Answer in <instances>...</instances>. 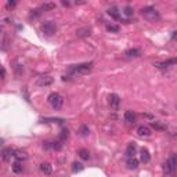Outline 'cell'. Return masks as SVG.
<instances>
[{"mask_svg":"<svg viewBox=\"0 0 177 177\" xmlns=\"http://www.w3.org/2000/svg\"><path fill=\"white\" fill-rule=\"evenodd\" d=\"M151 125H152V127L157 129V130H163V129H165V126H162L159 122H152Z\"/></svg>","mask_w":177,"mask_h":177,"instance_id":"cell-28","label":"cell"},{"mask_svg":"<svg viewBox=\"0 0 177 177\" xmlns=\"http://www.w3.org/2000/svg\"><path fill=\"white\" fill-rule=\"evenodd\" d=\"M13 170H14V173H22L24 168H22V165H21L20 162H17V163L13 165Z\"/></svg>","mask_w":177,"mask_h":177,"instance_id":"cell-24","label":"cell"},{"mask_svg":"<svg viewBox=\"0 0 177 177\" xmlns=\"http://www.w3.org/2000/svg\"><path fill=\"white\" fill-rule=\"evenodd\" d=\"M171 39H173V40H177V31H174V32H173V35H171Z\"/></svg>","mask_w":177,"mask_h":177,"instance_id":"cell-34","label":"cell"},{"mask_svg":"<svg viewBox=\"0 0 177 177\" xmlns=\"http://www.w3.org/2000/svg\"><path fill=\"white\" fill-rule=\"evenodd\" d=\"M68 136H69V131H68V129H62L61 134H60V138L65 140V138H68Z\"/></svg>","mask_w":177,"mask_h":177,"instance_id":"cell-27","label":"cell"},{"mask_svg":"<svg viewBox=\"0 0 177 177\" xmlns=\"http://www.w3.org/2000/svg\"><path fill=\"white\" fill-rule=\"evenodd\" d=\"M108 15L109 17H112L113 20H119L120 18V13H119V10L116 9V7H111V9H108Z\"/></svg>","mask_w":177,"mask_h":177,"instance_id":"cell-11","label":"cell"},{"mask_svg":"<svg viewBox=\"0 0 177 177\" xmlns=\"http://www.w3.org/2000/svg\"><path fill=\"white\" fill-rule=\"evenodd\" d=\"M14 157L17 158L18 160H25L26 158H28V155H26V152H25V151H15Z\"/></svg>","mask_w":177,"mask_h":177,"instance_id":"cell-20","label":"cell"},{"mask_svg":"<svg viewBox=\"0 0 177 177\" xmlns=\"http://www.w3.org/2000/svg\"><path fill=\"white\" fill-rule=\"evenodd\" d=\"M83 165H82V163H79V162H73V165H72V170L73 171H75V173H76V171H82V170H83Z\"/></svg>","mask_w":177,"mask_h":177,"instance_id":"cell-25","label":"cell"},{"mask_svg":"<svg viewBox=\"0 0 177 177\" xmlns=\"http://www.w3.org/2000/svg\"><path fill=\"white\" fill-rule=\"evenodd\" d=\"M90 28H82V29H78V36H80V38H87V36H90Z\"/></svg>","mask_w":177,"mask_h":177,"instance_id":"cell-16","label":"cell"},{"mask_svg":"<svg viewBox=\"0 0 177 177\" xmlns=\"http://www.w3.org/2000/svg\"><path fill=\"white\" fill-rule=\"evenodd\" d=\"M136 144L134 142H130V144L127 145V148H126V157L127 158H133L134 155H136Z\"/></svg>","mask_w":177,"mask_h":177,"instance_id":"cell-9","label":"cell"},{"mask_svg":"<svg viewBox=\"0 0 177 177\" xmlns=\"http://www.w3.org/2000/svg\"><path fill=\"white\" fill-rule=\"evenodd\" d=\"M4 78H6V69H4V67H2V79L4 80Z\"/></svg>","mask_w":177,"mask_h":177,"instance_id":"cell-33","label":"cell"},{"mask_svg":"<svg viewBox=\"0 0 177 177\" xmlns=\"http://www.w3.org/2000/svg\"><path fill=\"white\" fill-rule=\"evenodd\" d=\"M119 26L113 25V24H107V31L108 32H119Z\"/></svg>","mask_w":177,"mask_h":177,"instance_id":"cell-22","label":"cell"},{"mask_svg":"<svg viewBox=\"0 0 177 177\" xmlns=\"http://www.w3.org/2000/svg\"><path fill=\"white\" fill-rule=\"evenodd\" d=\"M126 55H127L129 58H131V57H140V55H141V50H138V49H130V50H127V51H126Z\"/></svg>","mask_w":177,"mask_h":177,"instance_id":"cell-15","label":"cell"},{"mask_svg":"<svg viewBox=\"0 0 177 177\" xmlns=\"http://www.w3.org/2000/svg\"><path fill=\"white\" fill-rule=\"evenodd\" d=\"M7 6H9V7H14L15 6V2H9V3H7Z\"/></svg>","mask_w":177,"mask_h":177,"instance_id":"cell-35","label":"cell"},{"mask_svg":"<svg viewBox=\"0 0 177 177\" xmlns=\"http://www.w3.org/2000/svg\"><path fill=\"white\" fill-rule=\"evenodd\" d=\"M14 154H15V151H13L11 148H4L3 149V152H2V155H3V160H10L11 159V157H14Z\"/></svg>","mask_w":177,"mask_h":177,"instance_id":"cell-10","label":"cell"},{"mask_svg":"<svg viewBox=\"0 0 177 177\" xmlns=\"http://www.w3.org/2000/svg\"><path fill=\"white\" fill-rule=\"evenodd\" d=\"M53 148H54V149H57V151H60V149H61L62 148V144H61V142H53Z\"/></svg>","mask_w":177,"mask_h":177,"instance_id":"cell-30","label":"cell"},{"mask_svg":"<svg viewBox=\"0 0 177 177\" xmlns=\"http://www.w3.org/2000/svg\"><path fill=\"white\" fill-rule=\"evenodd\" d=\"M42 10L40 9H36V10H32V13H31V18H39L42 14Z\"/></svg>","mask_w":177,"mask_h":177,"instance_id":"cell-26","label":"cell"},{"mask_svg":"<svg viewBox=\"0 0 177 177\" xmlns=\"http://www.w3.org/2000/svg\"><path fill=\"white\" fill-rule=\"evenodd\" d=\"M53 9H55V3H43L40 7L42 11H50Z\"/></svg>","mask_w":177,"mask_h":177,"instance_id":"cell-19","label":"cell"},{"mask_svg":"<svg viewBox=\"0 0 177 177\" xmlns=\"http://www.w3.org/2000/svg\"><path fill=\"white\" fill-rule=\"evenodd\" d=\"M141 14L144 18H147V20L149 21H158L159 20V13L157 11V10L154 9V7H144V9L141 10Z\"/></svg>","mask_w":177,"mask_h":177,"instance_id":"cell-1","label":"cell"},{"mask_svg":"<svg viewBox=\"0 0 177 177\" xmlns=\"http://www.w3.org/2000/svg\"><path fill=\"white\" fill-rule=\"evenodd\" d=\"M51 82H53V78H50V76H42V78H39L38 84L39 86H49V84H51Z\"/></svg>","mask_w":177,"mask_h":177,"instance_id":"cell-12","label":"cell"},{"mask_svg":"<svg viewBox=\"0 0 177 177\" xmlns=\"http://www.w3.org/2000/svg\"><path fill=\"white\" fill-rule=\"evenodd\" d=\"M126 166H127V169H130V170H134V169L138 168V159H136V158H127V162H126Z\"/></svg>","mask_w":177,"mask_h":177,"instance_id":"cell-8","label":"cell"},{"mask_svg":"<svg viewBox=\"0 0 177 177\" xmlns=\"http://www.w3.org/2000/svg\"><path fill=\"white\" fill-rule=\"evenodd\" d=\"M79 157H80L83 160H87L89 158H90V152L87 151V149L82 148V149H79Z\"/></svg>","mask_w":177,"mask_h":177,"instance_id":"cell-18","label":"cell"},{"mask_svg":"<svg viewBox=\"0 0 177 177\" xmlns=\"http://www.w3.org/2000/svg\"><path fill=\"white\" fill-rule=\"evenodd\" d=\"M176 169H177V166L174 165L170 159L166 160V162L163 163V173L165 174H173L174 171H176Z\"/></svg>","mask_w":177,"mask_h":177,"instance_id":"cell-5","label":"cell"},{"mask_svg":"<svg viewBox=\"0 0 177 177\" xmlns=\"http://www.w3.org/2000/svg\"><path fill=\"white\" fill-rule=\"evenodd\" d=\"M47 100H49V104L51 105L54 109H60V108L62 107V104H64V100H62V97L58 93H51Z\"/></svg>","mask_w":177,"mask_h":177,"instance_id":"cell-2","label":"cell"},{"mask_svg":"<svg viewBox=\"0 0 177 177\" xmlns=\"http://www.w3.org/2000/svg\"><path fill=\"white\" fill-rule=\"evenodd\" d=\"M91 65L93 64H79V65H72L69 68V72L76 75V73H86L91 69Z\"/></svg>","mask_w":177,"mask_h":177,"instance_id":"cell-4","label":"cell"},{"mask_svg":"<svg viewBox=\"0 0 177 177\" xmlns=\"http://www.w3.org/2000/svg\"><path fill=\"white\" fill-rule=\"evenodd\" d=\"M140 154H141V162L148 163L149 160H151V155H149V152H148V149H147V148H142Z\"/></svg>","mask_w":177,"mask_h":177,"instance_id":"cell-13","label":"cell"},{"mask_svg":"<svg viewBox=\"0 0 177 177\" xmlns=\"http://www.w3.org/2000/svg\"><path fill=\"white\" fill-rule=\"evenodd\" d=\"M40 170L43 171L44 174H50L53 169H51V165H50V163H42V165H40Z\"/></svg>","mask_w":177,"mask_h":177,"instance_id":"cell-17","label":"cell"},{"mask_svg":"<svg viewBox=\"0 0 177 177\" xmlns=\"http://www.w3.org/2000/svg\"><path fill=\"white\" fill-rule=\"evenodd\" d=\"M170 160L177 166V154H173V155H171V157H170Z\"/></svg>","mask_w":177,"mask_h":177,"instance_id":"cell-31","label":"cell"},{"mask_svg":"<svg viewBox=\"0 0 177 177\" xmlns=\"http://www.w3.org/2000/svg\"><path fill=\"white\" fill-rule=\"evenodd\" d=\"M173 64H177V60H170V61L159 62V64H157V67H159V68H168L169 65H173Z\"/></svg>","mask_w":177,"mask_h":177,"instance_id":"cell-21","label":"cell"},{"mask_svg":"<svg viewBox=\"0 0 177 177\" xmlns=\"http://www.w3.org/2000/svg\"><path fill=\"white\" fill-rule=\"evenodd\" d=\"M125 120L127 123H130V125L136 122V115L133 113V111H126L125 112Z\"/></svg>","mask_w":177,"mask_h":177,"instance_id":"cell-14","label":"cell"},{"mask_svg":"<svg viewBox=\"0 0 177 177\" xmlns=\"http://www.w3.org/2000/svg\"><path fill=\"white\" fill-rule=\"evenodd\" d=\"M137 134H138L140 137H149L152 134V131L148 126H138V129H137Z\"/></svg>","mask_w":177,"mask_h":177,"instance_id":"cell-7","label":"cell"},{"mask_svg":"<svg viewBox=\"0 0 177 177\" xmlns=\"http://www.w3.org/2000/svg\"><path fill=\"white\" fill-rule=\"evenodd\" d=\"M42 32L47 36H53L55 32H57V25H55V22H53V21L44 22L43 25H42Z\"/></svg>","mask_w":177,"mask_h":177,"instance_id":"cell-3","label":"cell"},{"mask_svg":"<svg viewBox=\"0 0 177 177\" xmlns=\"http://www.w3.org/2000/svg\"><path fill=\"white\" fill-rule=\"evenodd\" d=\"M108 100H109V105L112 109H118L120 105V98L118 94H109V97H108Z\"/></svg>","mask_w":177,"mask_h":177,"instance_id":"cell-6","label":"cell"},{"mask_svg":"<svg viewBox=\"0 0 177 177\" xmlns=\"http://www.w3.org/2000/svg\"><path fill=\"white\" fill-rule=\"evenodd\" d=\"M123 14H125L126 17H133V14H134V10H133V7H130V6H126V7H125V10H123Z\"/></svg>","mask_w":177,"mask_h":177,"instance_id":"cell-23","label":"cell"},{"mask_svg":"<svg viewBox=\"0 0 177 177\" xmlns=\"http://www.w3.org/2000/svg\"><path fill=\"white\" fill-rule=\"evenodd\" d=\"M80 134H82V136H87V134H89V127H87V126H82Z\"/></svg>","mask_w":177,"mask_h":177,"instance_id":"cell-29","label":"cell"},{"mask_svg":"<svg viewBox=\"0 0 177 177\" xmlns=\"http://www.w3.org/2000/svg\"><path fill=\"white\" fill-rule=\"evenodd\" d=\"M44 120H46V122H57V123H62V122H64L62 119H44Z\"/></svg>","mask_w":177,"mask_h":177,"instance_id":"cell-32","label":"cell"}]
</instances>
